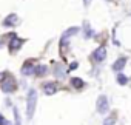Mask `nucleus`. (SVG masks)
<instances>
[{
    "label": "nucleus",
    "instance_id": "nucleus-7",
    "mask_svg": "<svg viewBox=\"0 0 131 125\" xmlns=\"http://www.w3.org/2000/svg\"><path fill=\"white\" fill-rule=\"evenodd\" d=\"M77 33H79V28H77V26H73V28L67 29V31L62 34V42H67L71 36H74V34H77Z\"/></svg>",
    "mask_w": 131,
    "mask_h": 125
},
{
    "label": "nucleus",
    "instance_id": "nucleus-13",
    "mask_svg": "<svg viewBox=\"0 0 131 125\" xmlns=\"http://www.w3.org/2000/svg\"><path fill=\"white\" fill-rule=\"evenodd\" d=\"M128 82V77L125 76V74H119L117 76V84H120V85H125Z\"/></svg>",
    "mask_w": 131,
    "mask_h": 125
},
{
    "label": "nucleus",
    "instance_id": "nucleus-18",
    "mask_svg": "<svg viewBox=\"0 0 131 125\" xmlns=\"http://www.w3.org/2000/svg\"><path fill=\"white\" fill-rule=\"evenodd\" d=\"M71 70H74V68H77V62H73V64H71V67H70Z\"/></svg>",
    "mask_w": 131,
    "mask_h": 125
},
{
    "label": "nucleus",
    "instance_id": "nucleus-19",
    "mask_svg": "<svg viewBox=\"0 0 131 125\" xmlns=\"http://www.w3.org/2000/svg\"><path fill=\"white\" fill-rule=\"evenodd\" d=\"M3 119H5V117H3L2 114H0V123H2V122H3Z\"/></svg>",
    "mask_w": 131,
    "mask_h": 125
},
{
    "label": "nucleus",
    "instance_id": "nucleus-20",
    "mask_svg": "<svg viewBox=\"0 0 131 125\" xmlns=\"http://www.w3.org/2000/svg\"><path fill=\"white\" fill-rule=\"evenodd\" d=\"M83 2H85V3H86V5H88V2H90V0H83Z\"/></svg>",
    "mask_w": 131,
    "mask_h": 125
},
{
    "label": "nucleus",
    "instance_id": "nucleus-21",
    "mask_svg": "<svg viewBox=\"0 0 131 125\" xmlns=\"http://www.w3.org/2000/svg\"><path fill=\"white\" fill-rule=\"evenodd\" d=\"M0 79H2V74H0Z\"/></svg>",
    "mask_w": 131,
    "mask_h": 125
},
{
    "label": "nucleus",
    "instance_id": "nucleus-10",
    "mask_svg": "<svg viewBox=\"0 0 131 125\" xmlns=\"http://www.w3.org/2000/svg\"><path fill=\"white\" fill-rule=\"evenodd\" d=\"M17 23V16L16 14H9L5 20H3V26H14Z\"/></svg>",
    "mask_w": 131,
    "mask_h": 125
},
{
    "label": "nucleus",
    "instance_id": "nucleus-12",
    "mask_svg": "<svg viewBox=\"0 0 131 125\" xmlns=\"http://www.w3.org/2000/svg\"><path fill=\"white\" fill-rule=\"evenodd\" d=\"M46 71H48V67H46V65H37V67H36V70H34L36 76H39V77H40V76H43Z\"/></svg>",
    "mask_w": 131,
    "mask_h": 125
},
{
    "label": "nucleus",
    "instance_id": "nucleus-3",
    "mask_svg": "<svg viewBox=\"0 0 131 125\" xmlns=\"http://www.w3.org/2000/svg\"><path fill=\"white\" fill-rule=\"evenodd\" d=\"M23 43H25V40H23V39H19V37H16V36H14V37H13V40L9 42V46H8V48H9V53H11V54L17 53V51L22 48V45H23Z\"/></svg>",
    "mask_w": 131,
    "mask_h": 125
},
{
    "label": "nucleus",
    "instance_id": "nucleus-17",
    "mask_svg": "<svg viewBox=\"0 0 131 125\" xmlns=\"http://www.w3.org/2000/svg\"><path fill=\"white\" fill-rule=\"evenodd\" d=\"M0 125H13V123H11V122H8L6 119H3V122H2V123H0Z\"/></svg>",
    "mask_w": 131,
    "mask_h": 125
},
{
    "label": "nucleus",
    "instance_id": "nucleus-16",
    "mask_svg": "<svg viewBox=\"0 0 131 125\" xmlns=\"http://www.w3.org/2000/svg\"><path fill=\"white\" fill-rule=\"evenodd\" d=\"M93 36V29L90 28V26H86V29H85V37L88 39V37H91Z\"/></svg>",
    "mask_w": 131,
    "mask_h": 125
},
{
    "label": "nucleus",
    "instance_id": "nucleus-14",
    "mask_svg": "<svg viewBox=\"0 0 131 125\" xmlns=\"http://www.w3.org/2000/svg\"><path fill=\"white\" fill-rule=\"evenodd\" d=\"M116 123V116H110L103 120V125H114Z\"/></svg>",
    "mask_w": 131,
    "mask_h": 125
},
{
    "label": "nucleus",
    "instance_id": "nucleus-15",
    "mask_svg": "<svg viewBox=\"0 0 131 125\" xmlns=\"http://www.w3.org/2000/svg\"><path fill=\"white\" fill-rule=\"evenodd\" d=\"M14 117H16V125H22V120H20V114H19L17 107H14Z\"/></svg>",
    "mask_w": 131,
    "mask_h": 125
},
{
    "label": "nucleus",
    "instance_id": "nucleus-4",
    "mask_svg": "<svg viewBox=\"0 0 131 125\" xmlns=\"http://www.w3.org/2000/svg\"><path fill=\"white\" fill-rule=\"evenodd\" d=\"M97 111L100 114H105L108 111V99H106V96H99V99H97Z\"/></svg>",
    "mask_w": 131,
    "mask_h": 125
},
{
    "label": "nucleus",
    "instance_id": "nucleus-11",
    "mask_svg": "<svg viewBox=\"0 0 131 125\" xmlns=\"http://www.w3.org/2000/svg\"><path fill=\"white\" fill-rule=\"evenodd\" d=\"M71 85L76 88V90H82L85 87V82L80 79V77H71Z\"/></svg>",
    "mask_w": 131,
    "mask_h": 125
},
{
    "label": "nucleus",
    "instance_id": "nucleus-9",
    "mask_svg": "<svg viewBox=\"0 0 131 125\" xmlns=\"http://www.w3.org/2000/svg\"><path fill=\"white\" fill-rule=\"evenodd\" d=\"M43 90H45L46 94H54V93L57 91V85H56L54 82H46V84L43 85Z\"/></svg>",
    "mask_w": 131,
    "mask_h": 125
},
{
    "label": "nucleus",
    "instance_id": "nucleus-5",
    "mask_svg": "<svg viewBox=\"0 0 131 125\" xmlns=\"http://www.w3.org/2000/svg\"><path fill=\"white\" fill-rule=\"evenodd\" d=\"M105 57H106V49H105V46H99V48L93 53V59H94L96 62H102V60H105Z\"/></svg>",
    "mask_w": 131,
    "mask_h": 125
},
{
    "label": "nucleus",
    "instance_id": "nucleus-2",
    "mask_svg": "<svg viewBox=\"0 0 131 125\" xmlns=\"http://www.w3.org/2000/svg\"><path fill=\"white\" fill-rule=\"evenodd\" d=\"M16 87H17L16 79H14L13 76H9V74H6V76L2 79V82H0V88H2V91L6 93V94L14 93V91H16Z\"/></svg>",
    "mask_w": 131,
    "mask_h": 125
},
{
    "label": "nucleus",
    "instance_id": "nucleus-6",
    "mask_svg": "<svg viewBox=\"0 0 131 125\" xmlns=\"http://www.w3.org/2000/svg\"><path fill=\"white\" fill-rule=\"evenodd\" d=\"M32 73H34V65H32V60L25 62L23 67H22V74H23V76H29V74H32Z\"/></svg>",
    "mask_w": 131,
    "mask_h": 125
},
{
    "label": "nucleus",
    "instance_id": "nucleus-1",
    "mask_svg": "<svg viewBox=\"0 0 131 125\" xmlns=\"http://www.w3.org/2000/svg\"><path fill=\"white\" fill-rule=\"evenodd\" d=\"M36 107H37V93L36 90H29L28 91V96H26V114H28V119H31L36 113Z\"/></svg>",
    "mask_w": 131,
    "mask_h": 125
},
{
    "label": "nucleus",
    "instance_id": "nucleus-8",
    "mask_svg": "<svg viewBox=\"0 0 131 125\" xmlns=\"http://www.w3.org/2000/svg\"><path fill=\"white\" fill-rule=\"evenodd\" d=\"M125 65H126V59H125V57H119L114 64H113V70H114V71H120Z\"/></svg>",
    "mask_w": 131,
    "mask_h": 125
}]
</instances>
